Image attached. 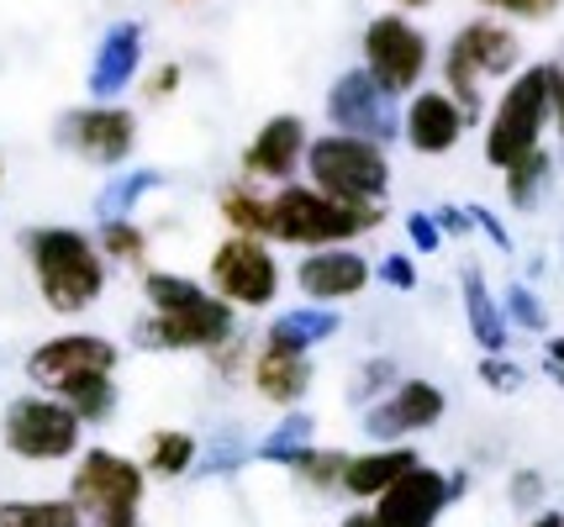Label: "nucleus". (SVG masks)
<instances>
[{
    "label": "nucleus",
    "mask_w": 564,
    "mask_h": 527,
    "mask_svg": "<svg viewBox=\"0 0 564 527\" xmlns=\"http://www.w3.org/2000/svg\"><path fill=\"white\" fill-rule=\"evenodd\" d=\"M58 402H69L79 422H106L111 406H117V385H111V375H85V380H74V385H64Z\"/></svg>",
    "instance_id": "nucleus-24"
},
{
    "label": "nucleus",
    "mask_w": 564,
    "mask_h": 527,
    "mask_svg": "<svg viewBox=\"0 0 564 527\" xmlns=\"http://www.w3.org/2000/svg\"><path fill=\"white\" fill-rule=\"evenodd\" d=\"M507 317L539 332V327H543V306H539V296H533L528 285H512V290H507Z\"/></svg>",
    "instance_id": "nucleus-32"
},
{
    "label": "nucleus",
    "mask_w": 564,
    "mask_h": 527,
    "mask_svg": "<svg viewBox=\"0 0 564 527\" xmlns=\"http://www.w3.org/2000/svg\"><path fill=\"white\" fill-rule=\"evenodd\" d=\"M69 502L79 506L85 517H96V527L138 523L132 512L143 502V470L111 449H90L79 464H74Z\"/></svg>",
    "instance_id": "nucleus-6"
},
{
    "label": "nucleus",
    "mask_w": 564,
    "mask_h": 527,
    "mask_svg": "<svg viewBox=\"0 0 564 527\" xmlns=\"http://www.w3.org/2000/svg\"><path fill=\"white\" fill-rule=\"evenodd\" d=\"M422 459L406 443H391V449H375V453H354L348 459V475H344V491L359 496V502H380L401 475H412Z\"/></svg>",
    "instance_id": "nucleus-19"
},
{
    "label": "nucleus",
    "mask_w": 564,
    "mask_h": 527,
    "mask_svg": "<svg viewBox=\"0 0 564 527\" xmlns=\"http://www.w3.org/2000/svg\"><path fill=\"white\" fill-rule=\"evenodd\" d=\"M517 64V37L496 22H469L443 58V79H448V96L465 106V117L480 111V79L486 75H507Z\"/></svg>",
    "instance_id": "nucleus-7"
},
{
    "label": "nucleus",
    "mask_w": 564,
    "mask_h": 527,
    "mask_svg": "<svg viewBox=\"0 0 564 527\" xmlns=\"http://www.w3.org/2000/svg\"><path fill=\"white\" fill-rule=\"evenodd\" d=\"M295 475L306 480V485H317V491H333V485H344V475H348V453L306 449L295 459Z\"/></svg>",
    "instance_id": "nucleus-28"
},
{
    "label": "nucleus",
    "mask_w": 564,
    "mask_h": 527,
    "mask_svg": "<svg viewBox=\"0 0 564 527\" xmlns=\"http://www.w3.org/2000/svg\"><path fill=\"white\" fill-rule=\"evenodd\" d=\"M406 232H412V243H417L422 253H433L438 249V227H433V217H422V211H412V217H406Z\"/></svg>",
    "instance_id": "nucleus-36"
},
{
    "label": "nucleus",
    "mask_w": 564,
    "mask_h": 527,
    "mask_svg": "<svg viewBox=\"0 0 564 527\" xmlns=\"http://www.w3.org/2000/svg\"><path fill=\"white\" fill-rule=\"evenodd\" d=\"M438 417H443V391L438 385H433V380H401L386 402L365 411V432L391 443V438H406V432L433 427Z\"/></svg>",
    "instance_id": "nucleus-13"
},
{
    "label": "nucleus",
    "mask_w": 564,
    "mask_h": 527,
    "mask_svg": "<svg viewBox=\"0 0 564 527\" xmlns=\"http://www.w3.org/2000/svg\"><path fill=\"white\" fill-rule=\"evenodd\" d=\"M380 279L395 285V290H412V285H417V270H412V259H406V253H391V259L380 264Z\"/></svg>",
    "instance_id": "nucleus-34"
},
{
    "label": "nucleus",
    "mask_w": 564,
    "mask_h": 527,
    "mask_svg": "<svg viewBox=\"0 0 564 527\" xmlns=\"http://www.w3.org/2000/svg\"><path fill=\"white\" fill-rule=\"evenodd\" d=\"M480 380H486V385H496V391H517V385H522V370H517V364H507L501 353H486Z\"/></svg>",
    "instance_id": "nucleus-33"
},
{
    "label": "nucleus",
    "mask_w": 564,
    "mask_h": 527,
    "mask_svg": "<svg viewBox=\"0 0 564 527\" xmlns=\"http://www.w3.org/2000/svg\"><path fill=\"white\" fill-rule=\"evenodd\" d=\"M143 290L153 306V322L143 332L159 349H217L232 338V306H221V296H206L196 279L148 275Z\"/></svg>",
    "instance_id": "nucleus-2"
},
{
    "label": "nucleus",
    "mask_w": 564,
    "mask_h": 527,
    "mask_svg": "<svg viewBox=\"0 0 564 527\" xmlns=\"http://www.w3.org/2000/svg\"><path fill=\"white\" fill-rule=\"evenodd\" d=\"M465 317H469L475 343H480L486 353L507 349V311H501V306H496V296L486 290L480 270H465Z\"/></svg>",
    "instance_id": "nucleus-21"
},
{
    "label": "nucleus",
    "mask_w": 564,
    "mask_h": 527,
    "mask_svg": "<svg viewBox=\"0 0 564 527\" xmlns=\"http://www.w3.org/2000/svg\"><path fill=\"white\" fill-rule=\"evenodd\" d=\"M212 279H217L221 301L238 306H270L280 290V264L259 238H227L212 253Z\"/></svg>",
    "instance_id": "nucleus-10"
},
{
    "label": "nucleus",
    "mask_w": 564,
    "mask_h": 527,
    "mask_svg": "<svg viewBox=\"0 0 564 527\" xmlns=\"http://www.w3.org/2000/svg\"><path fill=\"white\" fill-rule=\"evenodd\" d=\"M306 438H312V417H285V422H280V432L264 443V459H274V464H291V470H295V459L312 449Z\"/></svg>",
    "instance_id": "nucleus-29"
},
{
    "label": "nucleus",
    "mask_w": 564,
    "mask_h": 527,
    "mask_svg": "<svg viewBox=\"0 0 564 527\" xmlns=\"http://www.w3.org/2000/svg\"><path fill=\"white\" fill-rule=\"evenodd\" d=\"M465 132V106L443 90H422L406 111V143L417 153H448Z\"/></svg>",
    "instance_id": "nucleus-17"
},
{
    "label": "nucleus",
    "mask_w": 564,
    "mask_h": 527,
    "mask_svg": "<svg viewBox=\"0 0 564 527\" xmlns=\"http://www.w3.org/2000/svg\"><path fill=\"white\" fill-rule=\"evenodd\" d=\"M365 69L386 96H406L427 69V37L401 17H380L365 32Z\"/></svg>",
    "instance_id": "nucleus-9"
},
{
    "label": "nucleus",
    "mask_w": 564,
    "mask_h": 527,
    "mask_svg": "<svg viewBox=\"0 0 564 527\" xmlns=\"http://www.w3.org/2000/svg\"><path fill=\"white\" fill-rule=\"evenodd\" d=\"M306 153V127L301 117H274V122L259 127V138L248 143L243 153V169L248 175H264V179H291L295 164Z\"/></svg>",
    "instance_id": "nucleus-16"
},
{
    "label": "nucleus",
    "mask_w": 564,
    "mask_h": 527,
    "mask_svg": "<svg viewBox=\"0 0 564 527\" xmlns=\"http://www.w3.org/2000/svg\"><path fill=\"white\" fill-rule=\"evenodd\" d=\"M253 385H259V396L274 406H295L306 396V385H312V364H306V353H285V349H264L253 359Z\"/></svg>",
    "instance_id": "nucleus-20"
},
{
    "label": "nucleus",
    "mask_w": 564,
    "mask_h": 527,
    "mask_svg": "<svg viewBox=\"0 0 564 527\" xmlns=\"http://www.w3.org/2000/svg\"><path fill=\"white\" fill-rule=\"evenodd\" d=\"M26 259H32V279L43 301L64 317L96 306V296L106 290V264H100L96 243L74 227H37L26 238Z\"/></svg>",
    "instance_id": "nucleus-1"
},
{
    "label": "nucleus",
    "mask_w": 564,
    "mask_h": 527,
    "mask_svg": "<svg viewBox=\"0 0 564 527\" xmlns=\"http://www.w3.org/2000/svg\"><path fill=\"white\" fill-rule=\"evenodd\" d=\"M122 527H138V523H122Z\"/></svg>",
    "instance_id": "nucleus-43"
},
{
    "label": "nucleus",
    "mask_w": 564,
    "mask_h": 527,
    "mask_svg": "<svg viewBox=\"0 0 564 527\" xmlns=\"http://www.w3.org/2000/svg\"><path fill=\"white\" fill-rule=\"evenodd\" d=\"M543 175H549V158H543V149L528 153L522 164H512V169H507V196H512V206H533Z\"/></svg>",
    "instance_id": "nucleus-30"
},
{
    "label": "nucleus",
    "mask_w": 564,
    "mask_h": 527,
    "mask_svg": "<svg viewBox=\"0 0 564 527\" xmlns=\"http://www.w3.org/2000/svg\"><path fill=\"white\" fill-rule=\"evenodd\" d=\"M85 512L74 502H0V527H79Z\"/></svg>",
    "instance_id": "nucleus-23"
},
{
    "label": "nucleus",
    "mask_w": 564,
    "mask_h": 527,
    "mask_svg": "<svg viewBox=\"0 0 564 527\" xmlns=\"http://www.w3.org/2000/svg\"><path fill=\"white\" fill-rule=\"evenodd\" d=\"M306 169H312V185L333 201L348 206H380V196L391 190V164L380 143L369 138H348V132H333V138H317L306 149Z\"/></svg>",
    "instance_id": "nucleus-4"
},
{
    "label": "nucleus",
    "mask_w": 564,
    "mask_h": 527,
    "mask_svg": "<svg viewBox=\"0 0 564 527\" xmlns=\"http://www.w3.org/2000/svg\"><path fill=\"white\" fill-rule=\"evenodd\" d=\"M327 111H333V122L344 127L348 138H369V143H380V138H391V96L369 79V69H359V75H344L338 85H333V101H327Z\"/></svg>",
    "instance_id": "nucleus-14"
},
{
    "label": "nucleus",
    "mask_w": 564,
    "mask_h": 527,
    "mask_svg": "<svg viewBox=\"0 0 564 527\" xmlns=\"http://www.w3.org/2000/svg\"><path fill=\"white\" fill-rule=\"evenodd\" d=\"M295 285L312 296V301H348L369 285V259H359L354 249H317L301 259Z\"/></svg>",
    "instance_id": "nucleus-15"
},
{
    "label": "nucleus",
    "mask_w": 564,
    "mask_h": 527,
    "mask_svg": "<svg viewBox=\"0 0 564 527\" xmlns=\"http://www.w3.org/2000/svg\"><path fill=\"white\" fill-rule=\"evenodd\" d=\"M333 332H338V317H333V311H285V317H274V327H270V349L306 353L312 343L333 338Z\"/></svg>",
    "instance_id": "nucleus-22"
},
{
    "label": "nucleus",
    "mask_w": 564,
    "mask_h": 527,
    "mask_svg": "<svg viewBox=\"0 0 564 527\" xmlns=\"http://www.w3.org/2000/svg\"><path fill=\"white\" fill-rule=\"evenodd\" d=\"M221 217L238 227V238H259V232H270L274 227V211L264 196H253L248 185H232V190H221Z\"/></svg>",
    "instance_id": "nucleus-25"
},
{
    "label": "nucleus",
    "mask_w": 564,
    "mask_h": 527,
    "mask_svg": "<svg viewBox=\"0 0 564 527\" xmlns=\"http://www.w3.org/2000/svg\"><path fill=\"white\" fill-rule=\"evenodd\" d=\"M6 449L22 459H69L79 449V417L58 396H22L6 411Z\"/></svg>",
    "instance_id": "nucleus-8"
},
{
    "label": "nucleus",
    "mask_w": 564,
    "mask_h": 527,
    "mask_svg": "<svg viewBox=\"0 0 564 527\" xmlns=\"http://www.w3.org/2000/svg\"><path fill=\"white\" fill-rule=\"evenodd\" d=\"M528 527H564V517H560V512H543V517H533Z\"/></svg>",
    "instance_id": "nucleus-41"
},
{
    "label": "nucleus",
    "mask_w": 564,
    "mask_h": 527,
    "mask_svg": "<svg viewBox=\"0 0 564 527\" xmlns=\"http://www.w3.org/2000/svg\"><path fill=\"white\" fill-rule=\"evenodd\" d=\"M454 496H459V480H448L443 470L417 464L412 475L395 480L391 491L369 506V512H375V523L380 527H433L438 523V512L454 502Z\"/></svg>",
    "instance_id": "nucleus-12"
},
{
    "label": "nucleus",
    "mask_w": 564,
    "mask_h": 527,
    "mask_svg": "<svg viewBox=\"0 0 564 527\" xmlns=\"http://www.w3.org/2000/svg\"><path fill=\"white\" fill-rule=\"evenodd\" d=\"M491 11H507V17H528V22H539V17H549L560 0H486Z\"/></svg>",
    "instance_id": "nucleus-35"
},
{
    "label": "nucleus",
    "mask_w": 564,
    "mask_h": 527,
    "mask_svg": "<svg viewBox=\"0 0 564 527\" xmlns=\"http://www.w3.org/2000/svg\"><path fill=\"white\" fill-rule=\"evenodd\" d=\"M111 370H117V349L106 338H96V332H64V338L43 343V349L26 359V375L37 380L43 391H53V396L64 385H74V380L111 375Z\"/></svg>",
    "instance_id": "nucleus-11"
},
{
    "label": "nucleus",
    "mask_w": 564,
    "mask_h": 527,
    "mask_svg": "<svg viewBox=\"0 0 564 527\" xmlns=\"http://www.w3.org/2000/svg\"><path fill=\"white\" fill-rule=\"evenodd\" d=\"M100 249L111 253V259H127V264H143V232L132 222H106L100 227Z\"/></svg>",
    "instance_id": "nucleus-31"
},
{
    "label": "nucleus",
    "mask_w": 564,
    "mask_h": 527,
    "mask_svg": "<svg viewBox=\"0 0 564 527\" xmlns=\"http://www.w3.org/2000/svg\"><path fill=\"white\" fill-rule=\"evenodd\" d=\"M401 6H427V0H401Z\"/></svg>",
    "instance_id": "nucleus-42"
},
{
    "label": "nucleus",
    "mask_w": 564,
    "mask_h": 527,
    "mask_svg": "<svg viewBox=\"0 0 564 527\" xmlns=\"http://www.w3.org/2000/svg\"><path fill=\"white\" fill-rule=\"evenodd\" d=\"M344 527H380V523H375V512H354V517H344Z\"/></svg>",
    "instance_id": "nucleus-39"
},
{
    "label": "nucleus",
    "mask_w": 564,
    "mask_h": 527,
    "mask_svg": "<svg viewBox=\"0 0 564 527\" xmlns=\"http://www.w3.org/2000/svg\"><path fill=\"white\" fill-rule=\"evenodd\" d=\"M191 459H196V438L191 432H153V459H148L153 475H185Z\"/></svg>",
    "instance_id": "nucleus-27"
},
{
    "label": "nucleus",
    "mask_w": 564,
    "mask_h": 527,
    "mask_svg": "<svg viewBox=\"0 0 564 527\" xmlns=\"http://www.w3.org/2000/svg\"><path fill=\"white\" fill-rule=\"evenodd\" d=\"M549 69H554V122H560V132H564V58L549 64Z\"/></svg>",
    "instance_id": "nucleus-38"
},
{
    "label": "nucleus",
    "mask_w": 564,
    "mask_h": 527,
    "mask_svg": "<svg viewBox=\"0 0 564 527\" xmlns=\"http://www.w3.org/2000/svg\"><path fill=\"white\" fill-rule=\"evenodd\" d=\"M539 496H543V480L533 475V470H522V475L512 480V502H517V506H533Z\"/></svg>",
    "instance_id": "nucleus-37"
},
{
    "label": "nucleus",
    "mask_w": 564,
    "mask_h": 527,
    "mask_svg": "<svg viewBox=\"0 0 564 527\" xmlns=\"http://www.w3.org/2000/svg\"><path fill=\"white\" fill-rule=\"evenodd\" d=\"M132 69H138V26H117L111 43H106V53H100V64H96V90L127 85Z\"/></svg>",
    "instance_id": "nucleus-26"
},
{
    "label": "nucleus",
    "mask_w": 564,
    "mask_h": 527,
    "mask_svg": "<svg viewBox=\"0 0 564 527\" xmlns=\"http://www.w3.org/2000/svg\"><path fill=\"white\" fill-rule=\"evenodd\" d=\"M549 364H554V370H564V338H554V343H549Z\"/></svg>",
    "instance_id": "nucleus-40"
},
{
    "label": "nucleus",
    "mask_w": 564,
    "mask_h": 527,
    "mask_svg": "<svg viewBox=\"0 0 564 527\" xmlns=\"http://www.w3.org/2000/svg\"><path fill=\"white\" fill-rule=\"evenodd\" d=\"M132 117L127 111H111V106H96V111H79V117H69V143L90 164H117V158H127L132 153Z\"/></svg>",
    "instance_id": "nucleus-18"
},
{
    "label": "nucleus",
    "mask_w": 564,
    "mask_h": 527,
    "mask_svg": "<svg viewBox=\"0 0 564 527\" xmlns=\"http://www.w3.org/2000/svg\"><path fill=\"white\" fill-rule=\"evenodd\" d=\"M549 117H554V69L549 64L522 69L507 85L501 106H496L491 132H486V158H491L496 169H512L528 153H539V132Z\"/></svg>",
    "instance_id": "nucleus-5"
},
{
    "label": "nucleus",
    "mask_w": 564,
    "mask_h": 527,
    "mask_svg": "<svg viewBox=\"0 0 564 527\" xmlns=\"http://www.w3.org/2000/svg\"><path fill=\"white\" fill-rule=\"evenodd\" d=\"M274 227L270 238L280 243H295V249H338L348 238H359L380 222V206H348L322 196L317 185H285L270 201Z\"/></svg>",
    "instance_id": "nucleus-3"
}]
</instances>
